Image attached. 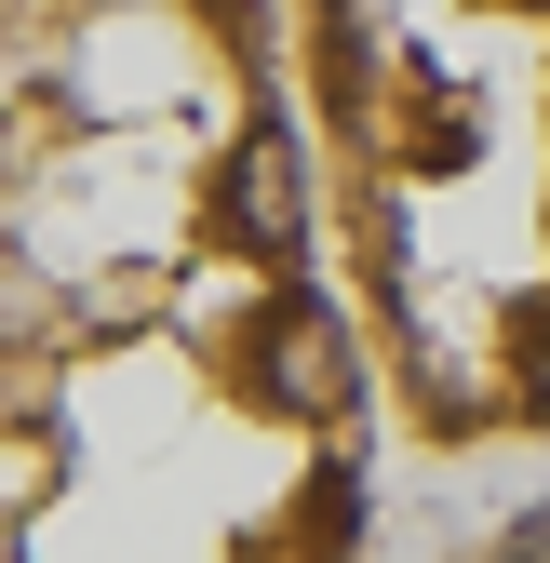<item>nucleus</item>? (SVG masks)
<instances>
[{"label":"nucleus","mask_w":550,"mask_h":563,"mask_svg":"<svg viewBox=\"0 0 550 563\" xmlns=\"http://www.w3.org/2000/svg\"><path fill=\"white\" fill-rule=\"evenodd\" d=\"M229 229L242 242H296L309 229V188H296L283 148H229Z\"/></svg>","instance_id":"nucleus-2"},{"label":"nucleus","mask_w":550,"mask_h":563,"mask_svg":"<svg viewBox=\"0 0 550 563\" xmlns=\"http://www.w3.org/2000/svg\"><path fill=\"white\" fill-rule=\"evenodd\" d=\"M268 376H283L296 416H350V335H336V322L296 296L283 322H268Z\"/></svg>","instance_id":"nucleus-1"}]
</instances>
